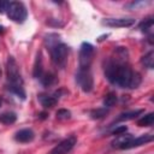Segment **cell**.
<instances>
[{
    "label": "cell",
    "mask_w": 154,
    "mask_h": 154,
    "mask_svg": "<svg viewBox=\"0 0 154 154\" xmlns=\"http://www.w3.org/2000/svg\"><path fill=\"white\" fill-rule=\"evenodd\" d=\"M103 73L107 81L125 89H136L142 82V77L129 65V52L126 47H116L112 55L103 61Z\"/></svg>",
    "instance_id": "cell-1"
},
{
    "label": "cell",
    "mask_w": 154,
    "mask_h": 154,
    "mask_svg": "<svg viewBox=\"0 0 154 154\" xmlns=\"http://www.w3.org/2000/svg\"><path fill=\"white\" fill-rule=\"evenodd\" d=\"M6 75H7V89L19 99L25 100L23 78L19 71V66L12 55H10L6 61Z\"/></svg>",
    "instance_id": "cell-2"
},
{
    "label": "cell",
    "mask_w": 154,
    "mask_h": 154,
    "mask_svg": "<svg viewBox=\"0 0 154 154\" xmlns=\"http://www.w3.org/2000/svg\"><path fill=\"white\" fill-rule=\"evenodd\" d=\"M48 51H49V54H51L52 63L57 67H60V69L65 67L66 61H67V57H69V52H70L69 46L60 41L57 45L48 48Z\"/></svg>",
    "instance_id": "cell-3"
},
{
    "label": "cell",
    "mask_w": 154,
    "mask_h": 154,
    "mask_svg": "<svg viewBox=\"0 0 154 154\" xmlns=\"http://www.w3.org/2000/svg\"><path fill=\"white\" fill-rule=\"evenodd\" d=\"M6 14L11 20L16 23H23L28 17V11L23 2L10 1V6L6 11Z\"/></svg>",
    "instance_id": "cell-4"
},
{
    "label": "cell",
    "mask_w": 154,
    "mask_h": 154,
    "mask_svg": "<svg viewBox=\"0 0 154 154\" xmlns=\"http://www.w3.org/2000/svg\"><path fill=\"white\" fill-rule=\"evenodd\" d=\"M94 46L89 42H83L79 47V55H78V69H90L94 58Z\"/></svg>",
    "instance_id": "cell-5"
},
{
    "label": "cell",
    "mask_w": 154,
    "mask_h": 154,
    "mask_svg": "<svg viewBox=\"0 0 154 154\" xmlns=\"http://www.w3.org/2000/svg\"><path fill=\"white\" fill-rule=\"evenodd\" d=\"M76 82L84 93H90L94 88V79L90 69H78L76 73Z\"/></svg>",
    "instance_id": "cell-6"
},
{
    "label": "cell",
    "mask_w": 154,
    "mask_h": 154,
    "mask_svg": "<svg viewBox=\"0 0 154 154\" xmlns=\"http://www.w3.org/2000/svg\"><path fill=\"white\" fill-rule=\"evenodd\" d=\"M76 143H77V138L75 136H70L63 140L61 142H59L48 154H67L69 152H71V149L75 147Z\"/></svg>",
    "instance_id": "cell-7"
},
{
    "label": "cell",
    "mask_w": 154,
    "mask_h": 154,
    "mask_svg": "<svg viewBox=\"0 0 154 154\" xmlns=\"http://www.w3.org/2000/svg\"><path fill=\"white\" fill-rule=\"evenodd\" d=\"M135 18H105L102 19V25L111 26V28H128L135 24Z\"/></svg>",
    "instance_id": "cell-8"
},
{
    "label": "cell",
    "mask_w": 154,
    "mask_h": 154,
    "mask_svg": "<svg viewBox=\"0 0 154 154\" xmlns=\"http://www.w3.org/2000/svg\"><path fill=\"white\" fill-rule=\"evenodd\" d=\"M153 140H154L153 134H143L138 137H132L120 149H131V148H135V147H140V146H143V144H147V143L152 142Z\"/></svg>",
    "instance_id": "cell-9"
},
{
    "label": "cell",
    "mask_w": 154,
    "mask_h": 154,
    "mask_svg": "<svg viewBox=\"0 0 154 154\" xmlns=\"http://www.w3.org/2000/svg\"><path fill=\"white\" fill-rule=\"evenodd\" d=\"M40 103L45 107V108H51L53 106L57 105L58 102V99H59V93H54L52 95H48V94H40L37 96Z\"/></svg>",
    "instance_id": "cell-10"
},
{
    "label": "cell",
    "mask_w": 154,
    "mask_h": 154,
    "mask_svg": "<svg viewBox=\"0 0 154 154\" xmlns=\"http://www.w3.org/2000/svg\"><path fill=\"white\" fill-rule=\"evenodd\" d=\"M35 138V132L31 129H22L14 134V140L20 143H29Z\"/></svg>",
    "instance_id": "cell-11"
},
{
    "label": "cell",
    "mask_w": 154,
    "mask_h": 154,
    "mask_svg": "<svg viewBox=\"0 0 154 154\" xmlns=\"http://www.w3.org/2000/svg\"><path fill=\"white\" fill-rule=\"evenodd\" d=\"M38 79H40L41 84H42L43 87H46V88H49V87L57 84V82H58L57 76H55V73H53V72H43L42 76H41Z\"/></svg>",
    "instance_id": "cell-12"
},
{
    "label": "cell",
    "mask_w": 154,
    "mask_h": 154,
    "mask_svg": "<svg viewBox=\"0 0 154 154\" xmlns=\"http://www.w3.org/2000/svg\"><path fill=\"white\" fill-rule=\"evenodd\" d=\"M43 73V65H42V54L41 52H38L36 54V59H35V63H34V69H32V76L35 78H40Z\"/></svg>",
    "instance_id": "cell-13"
},
{
    "label": "cell",
    "mask_w": 154,
    "mask_h": 154,
    "mask_svg": "<svg viewBox=\"0 0 154 154\" xmlns=\"http://www.w3.org/2000/svg\"><path fill=\"white\" fill-rule=\"evenodd\" d=\"M142 113H144V109H135V111H129V112H124L122 114H119V117L116 119V122H125V120H131L137 118L138 116H141Z\"/></svg>",
    "instance_id": "cell-14"
},
{
    "label": "cell",
    "mask_w": 154,
    "mask_h": 154,
    "mask_svg": "<svg viewBox=\"0 0 154 154\" xmlns=\"http://www.w3.org/2000/svg\"><path fill=\"white\" fill-rule=\"evenodd\" d=\"M132 137H134V136L130 135V134H122V135L117 136V138L112 142V147H113V148H118V149H120V148H122L128 141H130Z\"/></svg>",
    "instance_id": "cell-15"
},
{
    "label": "cell",
    "mask_w": 154,
    "mask_h": 154,
    "mask_svg": "<svg viewBox=\"0 0 154 154\" xmlns=\"http://www.w3.org/2000/svg\"><path fill=\"white\" fill-rule=\"evenodd\" d=\"M60 41H61V40H60V35H59V34H55V32H49V34H47V35L45 36V45H46L47 49L51 48L52 46L57 45V43L60 42Z\"/></svg>",
    "instance_id": "cell-16"
},
{
    "label": "cell",
    "mask_w": 154,
    "mask_h": 154,
    "mask_svg": "<svg viewBox=\"0 0 154 154\" xmlns=\"http://www.w3.org/2000/svg\"><path fill=\"white\" fill-rule=\"evenodd\" d=\"M17 120V114L14 112H4L0 114V123L5 125H11Z\"/></svg>",
    "instance_id": "cell-17"
},
{
    "label": "cell",
    "mask_w": 154,
    "mask_h": 154,
    "mask_svg": "<svg viewBox=\"0 0 154 154\" xmlns=\"http://www.w3.org/2000/svg\"><path fill=\"white\" fill-rule=\"evenodd\" d=\"M141 63L144 67L152 70L154 67V52L153 51H149L147 54H144L141 59Z\"/></svg>",
    "instance_id": "cell-18"
},
{
    "label": "cell",
    "mask_w": 154,
    "mask_h": 154,
    "mask_svg": "<svg viewBox=\"0 0 154 154\" xmlns=\"http://www.w3.org/2000/svg\"><path fill=\"white\" fill-rule=\"evenodd\" d=\"M154 123V113L149 112L144 116H142V118H140L137 120V125L138 126H152Z\"/></svg>",
    "instance_id": "cell-19"
},
{
    "label": "cell",
    "mask_w": 154,
    "mask_h": 154,
    "mask_svg": "<svg viewBox=\"0 0 154 154\" xmlns=\"http://www.w3.org/2000/svg\"><path fill=\"white\" fill-rule=\"evenodd\" d=\"M138 29H140L142 32H144V34L150 32L152 29H153V17H148V18L143 19V20L138 24Z\"/></svg>",
    "instance_id": "cell-20"
},
{
    "label": "cell",
    "mask_w": 154,
    "mask_h": 154,
    "mask_svg": "<svg viewBox=\"0 0 154 154\" xmlns=\"http://www.w3.org/2000/svg\"><path fill=\"white\" fill-rule=\"evenodd\" d=\"M116 102H117V94L113 93V91H109V93L105 96V99H103V106H105L106 108L114 106Z\"/></svg>",
    "instance_id": "cell-21"
},
{
    "label": "cell",
    "mask_w": 154,
    "mask_h": 154,
    "mask_svg": "<svg viewBox=\"0 0 154 154\" xmlns=\"http://www.w3.org/2000/svg\"><path fill=\"white\" fill-rule=\"evenodd\" d=\"M107 113H108V109H107L106 107L96 108V109L90 111V118H91V119H101V118H103Z\"/></svg>",
    "instance_id": "cell-22"
},
{
    "label": "cell",
    "mask_w": 154,
    "mask_h": 154,
    "mask_svg": "<svg viewBox=\"0 0 154 154\" xmlns=\"http://www.w3.org/2000/svg\"><path fill=\"white\" fill-rule=\"evenodd\" d=\"M57 118L60 119V120H66V119H70L71 118V112L69 109H65V108H60L57 111Z\"/></svg>",
    "instance_id": "cell-23"
},
{
    "label": "cell",
    "mask_w": 154,
    "mask_h": 154,
    "mask_svg": "<svg viewBox=\"0 0 154 154\" xmlns=\"http://www.w3.org/2000/svg\"><path fill=\"white\" fill-rule=\"evenodd\" d=\"M126 131H128V128H126L125 125H119V126H117L116 129L112 130V135L119 136V135H122V134H125Z\"/></svg>",
    "instance_id": "cell-24"
},
{
    "label": "cell",
    "mask_w": 154,
    "mask_h": 154,
    "mask_svg": "<svg viewBox=\"0 0 154 154\" xmlns=\"http://www.w3.org/2000/svg\"><path fill=\"white\" fill-rule=\"evenodd\" d=\"M8 6H10V1L0 0V13H6Z\"/></svg>",
    "instance_id": "cell-25"
},
{
    "label": "cell",
    "mask_w": 154,
    "mask_h": 154,
    "mask_svg": "<svg viewBox=\"0 0 154 154\" xmlns=\"http://www.w3.org/2000/svg\"><path fill=\"white\" fill-rule=\"evenodd\" d=\"M46 117H47V114H46V113H41V116H40V118H41V119H45Z\"/></svg>",
    "instance_id": "cell-26"
},
{
    "label": "cell",
    "mask_w": 154,
    "mask_h": 154,
    "mask_svg": "<svg viewBox=\"0 0 154 154\" xmlns=\"http://www.w3.org/2000/svg\"><path fill=\"white\" fill-rule=\"evenodd\" d=\"M4 31H5V28L2 25H0V32H4Z\"/></svg>",
    "instance_id": "cell-27"
},
{
    "label": "cell",
    "mask_w": 154,
    "mask_h": 154,
    "mask_svg": "<svg viewBox=\"0 0 154 154\" xmlns=\"http://www.w3.org/2000/svg\"><path fill=\"white\" fill-rule=\"evenodd\" d=\"M1 103H2V101H1V99H0V107H1Z\"/></svg>",
    "instance_id": "cell-28"
},
{
    "label": "cell",
    "mask_w": 154,
    "mask_h": 154,
    "mask_svg": "<svg viewBox=\"0 0 154 154\" xmlns=\"http://www.w3.org/2000/svg\"><path fill=\"white\" fill-rule=\"evenodd\" d=\"M0 78H1V70H0Z\"/></svg>",
    "instance_id": "cell-29"
}]
</instances>
